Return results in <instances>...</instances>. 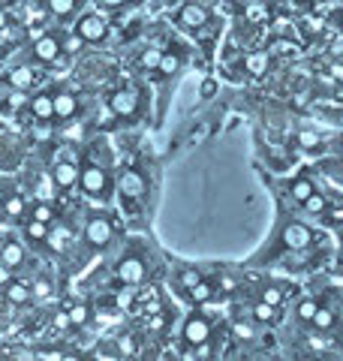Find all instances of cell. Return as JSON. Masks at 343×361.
I'll list each match as a JSON object with an SVG mask.
<instances>
[{
  "label": "cell",
  "mask_w": 343,
  "mask_h": 361,
  "mask_svg": "<svg viewBox=\"0 0 343 361\" xmlns=\"http://www.w3.org/2000/svg\"><path fill=\"white\" fill-rule=\"evenodd\" d=\"M313 241H316V232H313L307 223H301V220H286V223L280 226L277 241H274V253H271L268 259L280 256L283 250H286V253H301V250H311Z\"/></svg>",
  "instance_id": "obj_1"
},
{
  "label": "cell",
  "mask_w": 343,
  "mask_h": 361,
  "mask_svg": "<svg viewBox=\"0 0 343 361\" xmlns=\"http://www.w3.org/2000/svg\"><path fill=\"white\" fill-rule=\"evenodd\" d=\"M214 337V316L205 310H193L184 322H181V343L187 349H202L208 346Z\"/></svg>",
  "instance_id": "obj_2"
},
{
  "label": "cell",
  "mask_w": 343,
  "mask_h": 361,
  "mask_svg": "<svg viewBox=\"0 0 343 361\" xmlns=\"http://www.w3.org/2000/svg\"><path fill=\"white\" fill-rule=\"evenodd\" d=\"M78 187L88 199H106L109 196V187H112V178L102 166L97 163H88L82 172H78Z\"/></svg>",
  "instance_id": "obj_3"
},
{
  "label": "cell",
  "mask_w": 343,
  "mask_h": 361,
  "mask_svg": "<svg viewBox=\"0 0 343 361\" xmlns=\"http://www.w3.org/2000/svg\"><path fill=\"white\" fill-rule=\"evenodd\" d=\"M114 277H118L124 286H130V289L133 286H142L145 280H148V262H145V256L127 253L118 265H114Z\"/></svg>",
  "instance_id": "obj_4"
},
{
  "label": "cell",
  "mask_w": 343,
  "mask_h": 361,
  "mask_svg": "<svg viewBox=\"0 0 343 361\" xmlns=\"http://www.w3.org/2000/svg\"><path fill=\"white\" fill-rule=\"evenodd\" d=\"M114 238V223L112 217L106 214H94L88 223H85V241L88 247H94V250H102V247H109Z\"/></svg>",
  "instance_id": "obj_5"
},
{
  "label": "cell",
  "mask_w": 343,
  "mask_h": 361,
  "mask_svg": "<svg viewBox=\"0 0 343 361\" xmlns=\"http://www.w3.org/2000/svg\"><path fill=\"white\" fill-rule=\"evenodd\" d=\"M109 33L106 18L97 16V13H88L76 21V37H82V42H102Z\"/></svg>",
  "instance_id": "obj_6"
},
{
  "label": "cell",
  "mask_w": 343,
  "mask_h": 361,
  "mask_svg": "<svg viewBox=\"0 0 343 361\" xmlns=\"http://www.w3.org/2000/svg\"><path fill=\"white\" fill-rule=\"evenodd\" d=\"M136 109H139V94H136L133 87H121L114 90V94L109 97V111L118 118H130L136 115Z\"/></svg>",
  "instance_id": "obj_7"
},
{
  "label": "cell",
  "mask_w": 343,
  "mask_h": 361,
  "mask_svg": "<svg viewBox=\"0 0 343 361\" xmlns=\"http://www.w3.org/2000/svg\"><path fill=\"white\" fill-rule=\"evenodd\" d=\"M118 190H121V196L127 202L142 199L145 196V178H142V172H136V169H124L121 178H118Z\"/></svg>",
  "instance_id": "obj_8"
},
{
  "label": "cell",
  "mask_w": 343,
  "mask_h": 361,
  "mask_svg": "<svg viewBox=\"0 0 343 361\" xmlns=\"http://www.w3.org/2000/svg\"><path fill=\"white\" fill-rule=\"evenodd\" d=\"M78 169L73 160H57L54 166H52V180H54V187L57 190H70V187H76L78 184Z\"/></svg>",
  "instance_id": "obj_9"
},
{
  "label": "cell",
  "mask_w": 343,
  "mask_h": 361,
  "mask_svg": "<svg viewBox=\"0 0 343 361\" xmlns=\"http://www.w3.org/2000/svg\"><path fill=\"white\" fill-rule=\"evenodd\" d=\"M0 265L6 271H16L25 265V247H21L16 238H4L0 241Z\"/></svg>",
  "instance_id": "obj_10"
},
{
  "label": "cell",
  "mask_w": 343,
  "mask_h": 361,
  "mask_svg": "<svg viewBox=\"0 0 343 361\" xmlns=\"http://www.w3.org/2000/svg\"><path fill=\"white\" fill-rule=\"evenodd\" d=\"M178 21H181V27H187V30H199L208 25V9L202 4H184L178 13Z\"/></svg>",
  "instance_id": "obj_11"
},
{
  "label": "cell",
  "mask_w": 343,
  "mask_h": 361,
  "mask_svg": "<svg viewBox=\"0 0 343 361\" xmlns=\"http://www.w3.org/2000/svg\"><path fill=\"white\" fill-rule=\"evenodd\" d=\"M253 301L271 304V307L283 310V304L289 301V286H283V283H265V286H259V292H256Z\"/></svg>",
  "instance_id": "obj_12"
},
{
  "label": "cell",
  "mask_w": 343,
  "mask_h": 361,
  "mask_svg": "<svg viewBox=\"0 0 343 361\" xmlns=\"http://www.w3.org/2000/svg\"><path fill=\"white\" fill-rule=\"evenodd\" d=\"M54 99V118L57 121H70L76 118V111H78V99L73 90H57V94H52Z\"/></svg>",
  "instance_id": "obj_13"
},
{
  "label": "cell",
  "mask_w": 343,
  "mask_h": 361,
  "mask_svg": "<svg viewBox=\"0 0 343 361\" xmlns=\"http://www.w3.org/2000/svg\"><path fill=\"white\" fill-rule=\"evenodd\" d=\"M57 54H61V39L57 37H49V33H45L42 39L33 42V58L42 61V63H54Z\"/></svg>",
  "instance_id": "obj_14"
},
{
  "label": "cell",
  "mask_w": 343,
  "mask_h": 361,
  "mask_svg": "<svg viewBox=\"0 0 343 361\" xmlns=\"http://www.w3.org/2000/svg\"><path fill=\"white\" fill-rule=\"evenodd\" d=\"M217 295H220V292H217V283L205 277L199 286H193V289L187 292V301H190V304H196V307H202V304H211Z\"/></svg>",
  "instance_id": "obj_15"
},
{
  "label": "cell",
  "mask_w": 343,
  "mask_h": 361,
  "mask_svg": "<svg viewBox=\"0 0 343 361\" xmlns=\"http://www.w3.org/2000/svg\"><path fill=\"white\" fill-rule=\"evenodd\" d=\"M244 70L253 75V78H262L268 70H271V54L268 51H250L244 58Z\"/></svg>",
  "instance_id": "obj_16"
},
{
  "label": "cell",
  "mask_w": 343,
  "mask_h": 361,
  "mask_svg": "<svg viewBox=\"0 0 343 361\" xmlns=\"http://www.w3.org/2000/svg\"><path fill=\"white\" fill-rule=\"evenodd\" d=\"M30 111H33V118L37 121H52L54 118V99H52V94H37L30 99V106H28Z\"/></svg>",
  "instance_id": "obj_17"
},
{
  "label": "cell",
  "mask_w": 343,
  "mask_h": 361,
  "mask_svg": "<svg viewBox=\"0 0 343 361\" xmlns=\"http://www.w3.org/2000/svg\"><path fill=\"white\" fill-rule=\"evenodd\" d=\"M319 304H323V301H319V298H311V295L295 301V319H299L304 329H311V322H313V316H316V310H319Z\"/></svg>",
  "instance_id": "obj_18"
},
{
  "label": "cell",
  "mask_w": 343,
  "mask_h": 361,
  "mask_svg": "<svg viewBox=\"0 0 343 361\" xmlns=\"http://www.w3.org/2000/svg\"><path fill=\"white\" fill-rule=\"evenodd\" d=\"M4 298L9 304H28L33 298V289L28 283H21V280H9V283L4 286Z\"/></svg>",
  "instance_id": "obj_19"
},
{
  "label": "cell",
  "mask_w": 343,
  "mask_h": 361,
  "mask_svg": "<svg viewBox=\"0 0 343 361\" xmlns=\"http://www.w3.org/2000/svg\"><path fill=\"white\" fill-rule=\"evenodd\" d=\"M202 280H205V274H202L199 268H178L175 271V283H178V289L184 292V295H187L193 286H199Z\"/></svg>",
  "instance_id": "obj_20"
},
{
  "label": "cell",
  "mask_w": 343,
  "mask_h": 361,
  "mask_svg": "<svg viewBox=\"0 0 343 361\" xmlns=\"http://www.w3.org/2000/svg\"><path fill=\"white\" fill-rule=\"evenodd\" d=\"M313 193H316V184H313L311 178H295L292 184H289V196L299 202V205H304V202L311 199Z\"/></svg>",
  "instance_id": "obj_21"
},
{
  "label": "cell",
  "mask_w": 343,
  "mask_h": 361,
  "mask_svg": "<svg viewBox=\"0 0 343 361\" xmlns=\"http://www.w3.org/2000/svg\"><path fill=\"white\" fill-rule=\"evenodd\" d=\"M301 208H304L307 217H325V214H328V199L323 193H313Z\"/></svg>",
  "instance_id": "obj_22"
},
{
  "label": "cell",
  "mask_w": 343,
  "mask_h": 361,
  "mask_svg": "<svg viewBox=\"0 0 343 361\" xmlns=\"http://www.w3.org/2000/svg\"><path fill=\"white\" fill-rule=\"evenodd\" d=\"M9 85H13L16 90H25L33 85V70L30 66H16L13 73H9Z\"/></svg>",
  "instance_id": "obj_23"
},
{
  "label": "cell",
  "mask_w": 343,
  "mask_h": 361,
  "mask_svg": "<svg viewBox=\"0 0 343 361\" xmlns=\"http://www.w3.org/2000/svg\"><path fill=\"white\" fill-rule=\"evenodd\" d=\"M25 235L30 241H37V244H42V241H49V226L45 223H37V220H28V226H25Z\"/></svg>",
  "instance_id": "obj_24"
},
{
  "label": "cell",
  "mask_w": 343,
  "mask_h": 361,
  "mask_svg": "<svg viewBox=\"0 0 343 361\" xmlns=\"http://www.w3.org/2000/svg\"><path fill=\"white\" fill-rule=\"evenodd\" d=\"M30 214H33L30 220H37V223H45V226H49V223L54 220V214H57V211L49 205V202H37V205L30 208Z\"/></svg>",
  "instance_id": "obj_25"
},
{
  "label": "cell",
  "mask_w": 343,
  "mask_h": 361,
  "mask_svg": "<svg viewBox=\"0 0 343 361\" xmlns=\"http://www.w3.org/2000/svg\"><path fill=\"white\" fill-rule=\"evenodd\" d=\"M295 139H299V148H304V151H316L319 145H323V135L313 133V130H301Z\"/></svg>",
  "instance_id": "obj_26"
},
{
  "label": "cell",
  "mask_w": 343,
  "mask_h": 361,
  "mask_svg": "<svg viewBox=\"0 0 343 361\" xmlns=\"http://www.w3.org/2000/svg\"><path fill=\"white\" fill-rule=\"evenodd\" d=\"M25 199H21V196H9L6 202H4V214H6V217H13V220H18L21 217V214H25Z\"/></svg>",
  "instance_id": "obj_27"
},
{
  "label": "cell",
  "mask_w": 343,
  "mask_h": 361,
  "mask_svg": "<svg viewBox=\"0 0 343 361\" xmlns=\"http://www.w3.org/2000/svg\"><path fill=\"white\" fill-rule=\"evenodd\" d=\"M76 4H78V0H49V13L66 18L76 9Z\"/></svg>",
  "instance_id": "obj_28"
},
{
  "label": "cell",
  "mask_w": 343,
  "mask_h": 361,
  "mask_svg": "<svg viewBox=\"0 0 343 361\" xmlns=\"http://www.w3.org/2000/svg\"><path fill=\"white\" fill-rule=\"evenodd\" d=\"M178 66H181V58L175 51H166L163 54V61H160V73L163 75H175L178 73Z\"/></svg>",
  "instance_id": "obj_29"
},
{
  "label": "cell",
  "mask_w": 343,
  "mask_h": 361,
  "mask_svg": "<svg viewBox=\"0 0 343 361\" xmlns=\"http://www.w3.org/2000/svg\"><path fill=\"white\" fill-rule=\"evenodd\" d=\"M160 61H163V51L160 49H148V51H142V58H139V63L145 66V70H160Z\"/></svg>",
  "instance_id": "obj_30"
},
{
  "label": "cell",
  "mask_w": 343,
  "mask_h": 361,
  "mask_svg": "<svg viewBox=\"0 0 343 361\" xmlns=\"http://www.w3.org/2000/svg\"><path fill=\"white\" fill-rule=\"evenodd\" d=\"M66 313H70L73 325H88V319H90V307H88V304H76V307L66 310Z\"/></svg>",
  "instance_id": "obj_31"
},
{
  "label": "cell",
  "mask_w": 343,
  "mask_h": 361,
  "mask_svg": "<svg viewBox=\"0 0 343 361\" xmlns=\"http://www.w3.org/2000/svg\"><path fill=\"white\" fill-rule=\"evenodd\" d=\"M247 18H250V21H265V18H268V6H265V4L250 6V9H247Z\"/></svg>",
  "instance_id": "obj_32"
},
{
  "label": "cell",
  "mask_w": 343,
  "mask_h": 361,
  "mask_svg": "<svg viewBox=\"0 0 343 361\" xmlns=\"http://www.w3.org/2000/svg\"><path fill=\"white\" fill-rule=\"evenodd\" d=\"M118 353L121 355H130V353H136V337H118Z\"/></svg>",
  "instance_id": "obj_33"
},
{
  "label": "cell",
  "mask_w": 343,
  "mask_h": 361,
  "mask_svg": "<svg viewBox=\"0 0 343 361\" xmlns=\"http://www.w3.org/2000/svg\"><path fill=\"white\" fill-rule=\"evenodd\" d=\"M82 45H85V42H82V37H76V33H73V37H66V39L61 42V51H70V54H73V51L82 49Z\"/></svg>",
  "instance_id": "obj_34"
},
{
  "label": "cell",
  "mask_w": 343,
  "mask_h": 361,
  "mask_svg": "<svg viewBox=\"0 0 343 361\" xmlns=\"http://www.w3.org/2000/svg\"><path fill=\"white\" fill-rule=\"evenodd\" d=\"M54 329H61V331H66V329H73V322H70V313L66 310H61V313H54Z\"/></svg>",
  "instance_id": "obj_35"
},
{
  "label": "cell",
  "mask_w": 343,
  "mask_h": 361,
  "mask_svg": "<svg viewBox=\"0 0 343 361\" xmlns=\"http://www.w3.org/2000/svg\"><path fill=\"white\" fill-rule=\"evenodd\" d=\"M6 103L13 106V109H21V106H30V99H28L25 94H21V90H16V94H9V99H6Z\"/></svg>",
  "instance_id": "obj_36"
},
{
  "label": "cell",
  "mask_w": 343,
  "mask_h": 361,
  "mask_svg": "<svg viewBox=\"0 0 343 361\" xmlns=\"http://www.w3.org/2000/svg\"><path fill=\"white\" fill-rule=\"evenodd\" d=\"M42 37H45V27H42V25L30 27V39H33V42H37V39H42Z\"/></svg>",
  "instance_id": "obj_37"
},
{
  "label": "cell",
  "mask_w": 343,
  "mask_h": 361,
  "mask_svg": "<svg viewBox=\"0 0 343 361\" xmlns=\"http://www.w3.org/2000/svg\"><path fill=\"white\" fill-rule=\"evenodd\" d=\"M214 90H217V85H214V82H211V78H208V82H205V85H202V97H211V94H214Z\"/></svg>",
  "instance_id": "obj_38"
},
{
  "label": "cell",
  "mask_w": 343,
  "mask_h": 361,
  "mask_svg": "<svg viewBox=\"0 0 343 361\" xmlns=\"http://www.w3.org/2000/svg\"><path fill=\"white\" fill-rule=\"evenodd\" d=\"M45 292H49V283H45V280H42V283L33 286V298H37V295H45Z\"/></svg>",
  "instance_id": "obj_39"
},
{
  "label": "cell",
  "mask_w": 343,
  "mask_h": 361,
  "mask_svg": "<svg viewBox=\"0 0 343 361\" xmlns=\"http://www.w3.org/2000/svg\"><path fill=\"white\" fill-rule=\"evenodd\" d=\"M100 361H118V355H112V353H100Z\"/></svg>",
  "instance_id": "obj_40"
},
{
  "label": "cell",
  "mask_w": 343,
  "mask_h": 361,
  "mask_svg": "<svg viewBox=\"0 0 343 361\" xmlns=\"http://www.w3.org/2000/svg\"><path fill=\"white\" fill-rule=\"evenodd\" d=\"M102 4H106V6H124L127 0H102Z\"/></svg>",
  "instance_id": "obj_41"
},
{
  "label": "cell",
  "mask_w": 343,
  "mask_h": 361,
  "mask_svg": "<svg viewBox=\"0 0 343 361\" xmlns=\"http://www.w3.org/2000/svg\"><path fill=\"white\" fill-rule=\"evenodd\" d=\"M6 21H9V18H6L4 13H0V27H6Z\"/></svg>",
  "instance_id": "obj_42"
},
{
  "label": "cell",
  "mask_w": 343,
  "mask_h": 361,
  "mask_svg": "<svg viewBox=\"0 0 343 361\" xmlns=\"http://www.w3.org/2000/svg\"><path fill=\"white\" fill-rule=\"evenodd\" d=\"M337 21H340V27H343V6L337 9Z\"/></svg>",
  "instance_id": "obj_43"
},
{
  "label": "cell",
  "mask_w": 343,
  "mask_h": 361,
  "mask_svg": "<svg viewBox=\"0 0 343 361\" xmlns=\"http://www.w3.org/2000/svg\"><path fill=\"white\" fill-rule=\"evenodd\" d=\"M340 123H343V111H340Z\"/></svg>",
  "instance_id": "obj_44"
}]
</instances>
